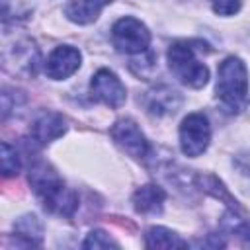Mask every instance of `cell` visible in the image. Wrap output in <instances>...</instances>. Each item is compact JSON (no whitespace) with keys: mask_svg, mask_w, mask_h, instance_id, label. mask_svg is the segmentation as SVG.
Listing matches in <instances>:
<instances>
[{"mask_svg":"<svg viewBox=\"0 0 250 250\" xmlns=\"http://www.w3.org/2000/svg\"><path fill=\"white\" fill-rule=\"evenodd\" d=\"M29 184L35 191V195L43 201L45 209L51 213L70 217L78 207V197L74 191H70L61 176L47 164L39 162L29 170Z\"/></svg>","mask_w":250,"mask_h":250,"instance_id":"obj_1","label":"cell"},{"mask_svg":"<svg viewBox=\"0 0 250 250\" xmlns=\"http://www.w3.org/2000/svg\"><path fill=\"white\" fill-rule=\"evenodd\" d=\"M111 43L119 53L139 55L145 53L150 45V31L146 25L131 16L117 20L111 27Z\"/></svg>","mask_w":250,"mask_h":250,"instance_id":"obj_4","label":"cell"},{"mask_svg":"<svg viewBox=\"0 0 250 250\" xmlns=\"http://www.w3.org/2000/svg\"><path fill=\"white\" fill-rule=\"evenodd\" d=\"M217 100L230 113H238L248 105V70L238 57H227L219 66Z\"/></svg>","mask_w":250,"mask_h":250,"instance_id":"obj_2","label":"cell"},{"mask_svg":"<svg viewBox=\"0 0 250 250\" xmlns=\"http://www.w3.org/2000/svg\"><path fill=\"white\" fill-rule=\"evenodd\" d=\"M111 139L115 145L133 158H145L148 154V141L133 119H119L111 127Z\"/></svg>","mask_w":250,"mask_h":250,"instance_id":"obj_7","label":"cell"},{"mask_svg":"<svg viewBox=\"0 0 250 250\" xmlns=\"http://www.w3.org/2000/svg\"><path fill=\"white\" fill-rule=\"evenodd\" d=\"M145 105L150 115H156V117L170 115V113L178 111V107L182 105V96L176 90H172L170 86L160 84V86L152 88L150 92H146Z\"/></svg>","mask_w":250,"mask_h":250,"instance_id":"obj_9","label":"cell"},{"mask_svg":"<svg viewBox=\"0 0 250 250\" xmlns=\"http://www.w3.org/2000/svg\"><path fill=\"white\" fill-rule=\"evenodd\" d=\"M211 141V127L203 113H189L180 125V148L186 156H199L207 150Z\"/></svg>","mask_w":250,"mask_h":250,"instance_id":"obj_5","label":"cell"},{"mask_svg":"<svg viewBox=\"0 0 250 250\" xmlns=\"http://www.w3.org/2000/svg\"><path fill=\"white\" fill-rule=\"evenodd\" d=\"M211 8L219 16H232L240 10V0H211Z\"/></svg>","mask_w":250,"mask_h":250,"instance_id":"obj_17","label":"cell"},{"mask_svg":"<svg viewBox=\"0 0 250 250\" xmlns=\"http://www.w3.org/2000/svg\"><path fill=\"white\" fill-rule=\"evenodd\" d=\"M16 232L20 238H25L27 246H37L41 244L43 238V227L35 215H25L16 223Z\"/></svg>","mask_w":250,"mask_h":250,"instance_id":"obj_14","label":"cell"},{"mask_svg":"<svg viewBox=\"0 0 250 250\" xmlns=\"http://www.w3.org/2000/svg\"><path fill=\"white\" fill-rule=\"evenodd\" d=\"M168 66L172 74L189 88H201L209 80V70L197 61L195 49L189 41H176L168 49Z\"/></svg>","mask_w":250,"mask_h":250,"instance_id":"obj_3","label":"cell"},{"mask_svg":"<svg viewBox=\"0 0 250 250\" xmlns=\"http://www.w3.org/2000/svg\"><path fill=\"white\" fill-rule=\"evenodd\" d=\"M66 133V121L55 111H43L31 125V137L39 145H49Z\"/></svg>","mask_w":250,"mask_h":250,"instance_id":"obj_10","label":"cell"},{"mask_svg":"<svg viewBox=\"0 0 250 250\" xmlns=\"http://www.w3.org/2000/svg\"><path fill=\"white\" fill-rule=\"evenodd\" d=\"M80 62H82V55L78 49L70 45H61V47H55L47 57L45 72L53 80H64L80 68Z\"/></svg>","mask_w":250,"mask_h":250,"instance_id":"obj_8","label":"cell"},{"mask_svg":"<svg viewBox=\"0 0 250 250\" xmlns=\"http://www.w3.org/2000/svg\"><path fill=\"white\" fill-rule=\"evenodd\" d=\"M164 199H166L164 189L154 186V184L141 186L133 193V205L139 213H160L162 205H164Z\"/></svg>","mask_w":250,"mask_h":250,"instance_id":"obj_12","label":"cell"},{"mask_svg":"<svg viewBox=\"0 0 250 250\" xmlns=\"http://www.w3.org/2000/svg\"><path fill=\"white\" fill-rule=\"evenodd\" d=\"M90 94H92V100L102 102V104H105L109 107L123 105V102L127 98V92H125L123 82L111 70H107V68H100L92 76Z\"/></svg>","mask_w":250,"mask_h":250,"instance_id":"obj_6","label":"cell"},{"mask_svg":"<svg viewBox=\"0 0 250 250\" xmlns=\"http://www.w3.org/2000/svg\"><path fill=\"white\" fill-rule=\"evenodd\" d=\"M146 248H186L188 242L166 227H150L145 234Z\"/></svg>","mask_w":250,"mask_h":250,"instance_id":"obj_13","label":"cell"},{"mask_svg":"<svg viewBox=\"0 0 250 250\" xmlns=\"http://www.w3.org/2000/svg\"><path fill=\"white\" fill-rule=\"evenodd\" d=\"M20 156L14 146L8 143H2V174L4 176H16L20 172Z\"/></svg>","mask_w":250,"mask_h":250,"instance_id":"obj_15","label":"cell"},{"mask_svg":"<svg viewBox=\"0 0 250 250\" xmlns=\"http://www.w3.org/2000/svg\"><path fill=\"white\" fill-rule=\"evenodd\" d=\"M111 2L113 0H72L70 4H66L64 14L70 21L84 25V23L94 21L100 16L102 8L111 4Z\"/></svg>","mask_w":250,"mask_h":250,"instance_id":"obj_11","label":"cell"},{"mask_svg":"<svg viewBox=\"0 0 250 250\" xmlns=\"http://www.w3.org/2000/svg\"><path fill=\"white\" fill-rule=\"evenodd\" d=\"M82 248H94V250H100V248H119V244L115 240H111L104 230H92L86 240L82 242Z\"/></svg>","mask_w":250,"mask_h":250,"instance_id":"obj_16","label":"cell"}]
</instances>
